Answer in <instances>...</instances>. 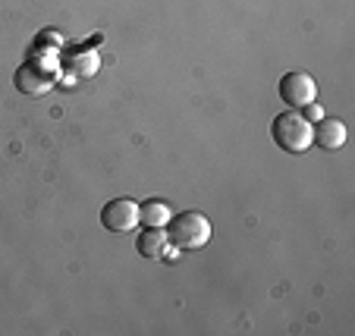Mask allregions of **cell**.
Wrapping results in <instances>:
<instances>
[{"mask_svg": "<svg viewBox=\"0 0 355 336\" xmlns=\"http://www.w3.org/2000/svg\"><path fill=\"white\" fill-rule=\"evenodd\" d=\"M167 239L173 249L180 251H198L208 245L211 239V220L201 211H182V214L170 217L167 227Z\"/></svg>", "mask_w": 355, "mask_h": 336, "instance_id": "cell-1", "label": "cell"}, {"mask_svg": "<svg viewBox=\"0 0 355 336\" xmlns=\"http://www.w3.org/2000/svg\"><path fill=\"white\" fill-rule=\"evenodd\" d=\"M270 139L277 141V148L289 151V154H305V151L315 145L311 123L302 116V110H283L280 116H274V123H270Z\"/></svg>", "mask_w": 355, "mask_h": 336, "instance_id": "cell-2", "label": "cell"}, {"mask_svg": "<svg viewBox=\"0 0 355 336\" xmlns=\"http://www.w3.org/2000/svg\"><path fill=\"white\" fill-rule=\"evenodd\" d=\"M277 91H280V101L289 110H302L309 107L311 101H318V82L309 73H302V69H293V73L283 76Z\"/></svg>", "mask_w": 355, "mask_h": 336, "instance_id": "cell-3", "label": "cell"}, {"mask_svg": "<svg viewBox=\"0 0 355 336\" xmlns=\"http://www.w3.org/2000/svg\"><path fill=\"white\" fill-rule=\"evenodd\" d=\"M101 227L107 233H132L139 227V202L132 198H110L104 208H101Z\"/></svg>", "mask_w": 355, "mask_h": 336, "instance_id": "cell-4", "label": "cell"}, {"mask_svg": "<svg viewBox=\"0 0 355 336\" xmlns=\"http://www.w3.org/2000/svg\"><path fill=\"white\" fill-rule=\"evenodd\" d=\"M54 85H57L54 69L41 67L38 60H26L16 69V88H19L22 94H28V98H41V94H47Z\"/></svg>", "mask_w": 355, "mask_h": 336, "instance_id": "cell-5", "label": "cell"}, {"mask_svg": "<svg viewBox=\"0 0 355 336\" xmlns=\"http://www.w3.org/2000/svg\"><path fill=\"white\" fill-rule=\"evenodd\" d=\"M311 135H315V145L324 151H340L349 139V129L343 120L336 116H321L318 123H311Z\"/></svg>", "mask_w": 355, "mask_h": 336, "instance_id": "cell-6", "label": "cell"}, {"mask_svg": "<svg viewBox=\"0 0 355 336\" xmlns=\"http://www.w3.org/2000/svg\"><path fill=\"white\" fill-rule=\"evenodd\" d=\"M167 245H170V239H167V229L164 227H145L135 236V251H139L141 258H164Z\"/></svg>", "mask_w": 355, "mask_h": 336, "instance_id": "cell-7", "label": "cell"}, {"mask_svg": "<svg viewBox=\"0 0 355 336\" xmlns=\"http://www.w3.org/2000/svg\"><path fill=\"white\" fill-rule=\"evenodd\" d=\"M170 217H173V211H170V204L161 202V198H151V202L139 204V223L141 227H167Z\"/></svg>", "mask_w": 355, "mask_h": 336, "instance_id": "cell-8", "label": "cell"}, {"mask_svg": "<svg viewBox=\"0 0 355 336\" xmlns=\"http://www.w3.org/2000/svg\"><path fill=\"white\" fill-rule=\"evenodd\" d=\"M63 67H67L73 76L92 79V76L98 73V67H101V57H98V51H79V54L67 57V60H63Z\"/></svg>", "mask_w": 355, "mask_h": 336, "instance_id": "cell-9", "label": "cell"}, {"mask_svg": "<svg viewBox=\"0 0 355 336\" xmlns=\"http://www.w3.org/2000/svg\"><path fill=\"white\" fill-rule=\"evenodd\" d=\"M302 116H305V120H309V123H318V120H321V116H324V110L318 107V101H311L309 107H302Z\"/></svg>", "mask_w": 355, "mask_h": 336, "instance_id": "cell-10", "label": "cell"}]
</instances>
